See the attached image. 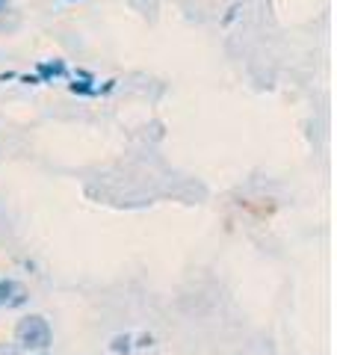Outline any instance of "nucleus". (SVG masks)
Returning <instances> with one entry per match:
<instances>
[{
  "mask_svg": "<svg viewBox=\"0 0 337 355\" xmlns=\"http://www.w3.org/2000/svg\"><path fill=\"white\" fill-rule=\"evenodd\" d=\"M15 343L27 352H48L53 343V329L42 314H27L15 323Z\"/></svg>",
  "mask_w": 337,
  "mask_h": 355,
  "instance_id": "f257e3e1",
  "label": "nucleus"
},
{
  "mask_svg": "<svg viewBox=\"0 0 337 355\" xmlns=\"http://www.w3.org/2000/svg\"><path fill=\"white\" fill-rule=\"evenodd\" d=\"M27 302L24 284H18L15 279H0V308H21Z\"/></svg>",
  "mask_w": 337,
  "mask_h": 355,
  "instance_id": "f03ea898",
  "label": "nucleus"
},
{
  "mask_svg": "<svg viewBox=\"0 0 337 355\" xmlns=\"http://www.w3.org/2000/svg\"><path fill=\"white\" fill-rule=\"evenodd\" d=\"M6 3H9V0H0V12H3V9H6Z\"/></svg>",
  "mask_w": 337,
  "mask_h": 355,
  "instance_id": "7ed1b4c3",
  "label": "nucleus"
},
{
  "mask_svg": "<svg viewBox=\"0 0 337 355\" xmlns=\"http://www.w3.org/2000/svg\"><path fill=\"white\" fill-rule=\"evenodd\" d=\"M36 355H48V352H36Z\"/></svg>",
  "mask_w": 337,
  "mask_h": 355,
  "instance_id": "20e7f679",
  "label": "nucleus"
}]
</instances>
